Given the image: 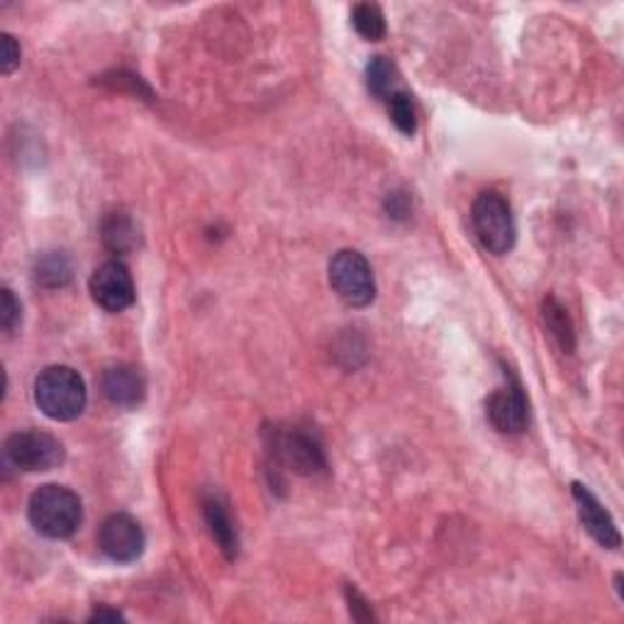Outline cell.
I'll return each mask as SVG.
<instances>
[{"label": "cell", "mask_w": 624, "mask_h": 624, "mask_svg": "<svg viewBox=\"0 0 624 624\" xmlns=\"http://www.w3.org/2000/svg\"><path fill=\"white\" fill-rule=\"evenodd\" d=\"M388 110H390V120L393 125L403 132V135L412 137L417 132V113H415V103L405 91H398L388 98Z\"/></svg>", "instance_id": "ac0fdd59"}, {"label": "cell", "mask_w": 624, "mask_h": 624, "mask_svg": "<svg viewBox=\"0 0 624 624\" xmlns=\"http://www.w3.org/2000/svg\"><path fill=\"white\" fill-rule=\"evenodd\" d=\"M0 40H3V74L10 76L20 66V47L15 37L8 35V32Z\"/></svg>", "instance_id": "ffe728a7"}, {"label": "cell", "mask_w": 624, "mask_h": 624, "mask_svg": "<svg viewBox=\"0 0 624 624\" xmlns=\"http://www.w3.org/2000/svg\"><path fill=\"white\" fill-rule=\"evenodd\" d=\"M103 239L105 244L113 252L122 254V252H127L135 247V242H137V230L135 225H132L130 218L127 215H110L105 222H103Z\"/></svg>", "instance_id": "2e32d148"}, {"label": "cell", "mask_w": 624, "mask_h": 624, "mask_svg": "<svg viewBox=\"0 0 624 624\" xmlns=\"http://www.w3.org/2000/svg\"><path fill=\"white\" fill-rule=\"evenodd\" d=\"M544 322H546V327H549L551 337L561 344V349L571 352L573 349L571 317L566 315V310L559 303H556L554 298L544 300Z\"/></svg>", "instance_id": "e0dca14e"}, {"label": "cell", "mask_w": 624, "mask_h": 624, "mask_svg": "<svg viewBox=\"0 0 624 624\" xmlns=\"http://www.w3.org/2000/svg\"><path fill=\"white\" fill-rule=\"evenodd\" d=\"M203 508H205V520H208L210 534H213V539L220 544V549L227 554V559H234L239 549V539H237V530H234L232 520H230V512L218 498L205 500Z\"/></svg>", "instance_id": "7c38bea8"}, {"label": "cell", "mask_w": 624, "mask_h": 624, "mask_svg": "<svg viewBox=\"0 0 624 624\" xmlns=\"http://www.w3.org/2000/svg\"><path fill=\"white\" fill-rule=\"evenodd\" d=\"M35 281L44 288H62L71 281V261L62 252H49L35 264Z\"/></svg>", "instance_id": "4fadbf2b"}, {"label": "cell", "mask_w": 624, "mask_h": 624, "mask_svg": "<svg viewBox=\"0 0 624 624\" xmlns=\"http://www.w3.org/2000/svg\"><path fill=\"white\" fill-rule=\"evenodd\" d=\"M103 395L110 400L113 405L120 408H135L142 403L144 398V378L142 374L135 369V366H127V364H118V366H110L103 374Z\"/></svg>", "instance_id": "8fae6325"}, {"label": "cell", "mask_w": 624, "mask_h": 624, "mask_svg": "<svg viewBox=\"0 0 624 624\" xmlns=\"http://www.w3.org/2000/svg\"><path fill=\"white\" fill-rule=\"evenodd\" d=\"M352 25L364 40L378 42L386 35V18L383 10L374 3H361L352 10Z\"/></svg>", "instance_id": "9a60e30c"}, {"label": "cell", "mask_w": 624, "mask_h": 624, "mask_svg": "<svg viewBox=\"0 0 624 624\" xmlns=\"http://www.w3.org/2000/svg\"><path fill=\"white\" fill-rule=\"evenodd\" d=\"M473 230L481 239L483 247L493 254H508L517 242V225L515 215L508 200L495 193L486 191L473 200L471 210Z\"/></svg>", "instance_id": "3957f363"}, {"label": "cell", "mask_w": 624, "mask_h": 624, "mask_svg": "<svg viewBox=\"0 0 624 624\" xmlns=\"http://www.w3.org/2000/svg\"><path fill=\"white\" fill-rule=\"evenodd\" d=\"M5 459L20 471H52L64 461V444L54 434L30 430L5 439Z\"/></svg>", "instance_id": "5b68a950"}, {"label": "cell", "mask_w": 624, "mask_h": 624, "mask_svg": "<svg viewBox=\"0 0 624 624\" xmlns=\"http://www.w3.org/2000/svg\"><path fill=\"white\" fill-rule=\"evenodd\" d=\"M22 320V305L20 300L13 296L10 288H3V296H0V325L8 334H13Z\"/></svg>", "instance_id": "d6986e66"}, {"label": "cell", "mask_w": 624, "mask_h": 624, "mask_svg": "<svg viewBox=\"0 0 624 624\" xmlns=\"http://www.w3.org/2000/svg\"><path fill=\"white\" fill-rule=\"evenodd\" d=\"M395 78H398L395 66L386 57H374L369 62V66H366V86H369V91L378 100H386V103H388L390 96L398 93Z\"/></svg>", "instance_id": "5bb4252c"}, {"label": "cell", "mask_w": 624, "mask_h": 624, "mask_svg": "<svg viewBox=\"0 0 624 624\" xmlns=\"http://www.w3.org/2000/svg\"><path fill=\"white\" fill-rule=\"evenodd\" d=\"M30 525L47 539H69L81 527L83 505L71 488L66 486H42L30 498L27 505Z\"/></svg>", "instance_id": "6da1fadb"}, {"label": "cell", "mask_w": 624, "mask_h": 624, "mask_svg": "<svg viewBox=\"0 0 624 624\" xmlns=\"http://www.w3.org/2000/svg\"><path fill=\"white\" fill-rule=\"evenodd\" d=\"M98 546L110 561L132 564L144 554L147 537H144V530L135 517L125 515V512H115L100 525Z\"/></svg>", "instance_id": "52a82bcc"}, {"label": "cell", "mask_w": 624, "mask_h": 624, "mask_svg": "<svg viewBox=\"0 0 624 624\" xmlns=\"http://www.w3.org/2000/svg\"><path fill=\"white\" fill-rule=\"evenodd\" d=\"M35 403L54 422H71L86 410L88 390L71 366H47L35 381Z\"/></svg>", "instance_id": "7a4b0ae2"}, {"label": "cell", "mask_w": 624, "mask_h": 624, "mask_svg": "<svg viewBox=\"0 0 624 624\" xmlns=\"http://www.w3.org/2000/svg\"><path fill=\"white\" fill-rule=\"evenodd\" d=\"M573 500L578 508V517H581L586 532L605 549H620L622 537L615 525V520L610 517V512L600 505V500L590 493V490L581 483H573Z\"/></svg>", "instance_id": "9c48e42d"}, {"label": "cell", "mask_w": 624, "mask_h": 624, "mask_svg": "<svg viewBox=\"0 0 624 624\" xmlns=\"http://www.w3.org/2000/svg\"><path fill=\"white\" fill-rule=\"evenodd\" d=\"M91 296L96 300L98 308H103L105 312H122L135 303V281H132L130 269L122 261L113 259L100 264L93 271L91 281Z\"/></svg>", "instance_id": "ba28073f"}, {"label": "cell", "mask_w": 624, "mask_h": 624, "mask_svg": "<svg viewBox=\"0 0 624 624\" xmlns=\"http://www.w3.org/2000/svg\"><path fill=\"white\" fill-rule=\"evenodd\" d=\"M488 420H490V425L503 434L525 432L530 410H527L525 393H522V388L517 383L500 388L488 398Z\"/></svg>", "instance_id": "30bf717a"}, {"label": "cell", "mask_w": 624, "mask_h": 624, "mask_svg": "<svg viewBox=\"0 0 624 624\" xmlns=\"http://www.w3.org/2000/svg\"><path fill=\"white\" fill-rule=\"evenodd\" d=\"M103 620H122V615L120 612H115V610H96L93 615H91V622H103Z\"/></svg>", "instance_id": "44dd1931"}, {"label": "cell", "mask_w": 624, "mask_h": 624, "mask_svg": "<svg viewBox=\"0 0 624 624\" xmlns=\"http://www.w3.org/2000/svg\"><path fill=\"white\" fill-rule=\"evenodd\" d=\"M271 452L278 461L300 476L320 473L325 468V454H322L320 442L303 430H271Z\"/></svg>", "instance_id": "8992f818"}, {"label": "cell", "mask_w": 624, "mask_h": 624, "mask_svg": "<svg viewBox=\"0 0 624 624\" xmlns=\"http://www.w3.org/2000/svg\"><path fill=\"white\" fill-rule=\"evenodd\" d=\"M330 283L344 303L352 308H366L376 298V278L371 264L364 254L354 249H342L330 261Z\"/></svg>", "instance_id": "277c9868"}]
</instances>
